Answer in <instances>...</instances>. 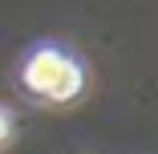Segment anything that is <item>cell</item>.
I'll return each instance as SVG.
<instances>
[{"label": "cell", "mask_w": 158, "mask_h": 154, "mask_svg": "<svg viewBox=\"0 0 158 154\" xmlns=\"http://www.w3.org/2000/svg\"><path fill=\"white\" fill-rule=\"evenodd\" d=\"M20 85L45 106H69L85 94V65L61 45H37L20 65Z\"/></svg>", "instance_id": "1"}, {"label": "cell", "mask_w": 158, "mask_h": 154, "mask_svg": "<svg viewBox=\"0 0 158 154\" xmlns=\"http://www.w3.org/2000/svg\"><path fill=\"white\" fill-rule=\"evenodd\" d=\"M8 138H12V114L0 106V146H8Z\"/></svg>", "instance_id": "2"}]
</instances>
